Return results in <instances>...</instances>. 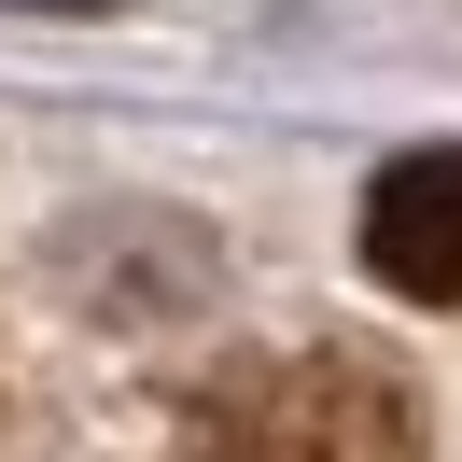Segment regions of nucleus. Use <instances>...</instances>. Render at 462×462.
I'll return each mask as SVG.
<instances>
[{
  "label": "nucleus",
  "mask_w": 462,
  "mask_h": 462,
  "mask_svg": "<svg viewBox=\"0 0 462 462\" xmlns=\"http://www.w3.org/2000/svg\"><path fill=\"white\" fill-rule=\"evenodd\" d=\"M182 462H420V406L365 350H253L197 393Z\"/></svg>",
  "instance_id": "obj_1"
},
{
  "label": "nucleus",
  "mask_w": 462,
  "mask_h": 462,
  "mask_svg": "<svg viewBox=\"0 0 462 462\" xmlns=\"http://www.w3.org/2000/svg\"><path fill=\"white\" fill-rule=\"evenodd\" d=\"M365 266L406 309H462V154H393L365 182Z\"/></svg>",
  "instance_id": "obj_2"
}]
</instances>
